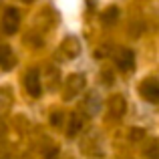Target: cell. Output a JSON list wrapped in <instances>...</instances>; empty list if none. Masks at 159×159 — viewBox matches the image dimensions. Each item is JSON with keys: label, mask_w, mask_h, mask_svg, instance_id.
<instances>
[{"label": "cell", "mask_w": 159, "mask_h": 159, "mask_svg": "<svg viewBox=\"0 0 159 159\" xmlns=\"http://www.w3.org/2000/svg\"><path fill=\"white\" fill-rule=\"evenodd\" d=\"M145 157L147 159H159V143L155 139L149 143V147L145 149Z\"/></svg>", "instance_id": "cell-12"}, {"label": "cell", "mask_w": 159, "mask_h": 159, "mask_svg": "<svg viewBox=\"0 0 159 159\" xmlns=\"http://www.w3.org/2000/svg\"><path fill=\"white\" fill-rule=\"evenodd\" d=\"M61 51L66 58H75L79 54V51H81V44H79V40L75 39V36H66V40L62 43Z\"/></svg>", "instance_id": "cell-7"}, {"label": "cell", "mask_w": 159, "mask_h": 159, "mask_svg": "<svg viewBox=\"0 0 159 159\" xmlns=\"http://www.w3.org/2000/svg\"><path fill=\"white\" fill-rule=\"evenodd\" d=\"M24 87H26L30 97H39L43 93V85H40V73L36 69H30L24 77Z\"/></svg>", "instance_id": "cell-5"}, {"label": "cell", "mask_w": 159, "mask_h": 159, "mask_svg": "<svg viewBox=\"0 0 159 159\" xmlns=\"http://www.w3.org/2000/svg\"><path fill=\"white\" fill-rule=\"evenodd\" d=\"M99 109H101V97H99L97 93H89V97H87V101H85V111L93 117V115L99 113Z\"/></svg>", "instance_id": "cell-10"}, {"label": "cell", "mask_w": 159, "mask_h": 159, "mask_svg": "<svg viewBox=\"0 0 159 159\" xmlns=\"http://www.w3.org/2000/svg\"><path fill=\"white\" fill-rule=\"evenodd\" d=\"M0 159H8V157H0Z\"/></svg>", "instance_id": "cell-16"}, {"label": "cell", "mask_w": 159, "mask_h": 159, "mask_svg": "<svg viewBox=\"0 0 159 159\" xmlns=\"http://www.w3.org/2000/svg\"><path fill=\"white\" fill-rule=\"evenodd\" d=\"M83 129V117L79 113H70L69 117V127H66V135L69 137H75L79 131Z\"/></svg>", "instance_id": "cell-9"}, {"label": "cell", "mask_w": 159, "mask_h": 159, "mask_svg": "<svg viewBox=\"0 0 159 159\" xmlns=\"http://www.w3.org/2000/svg\"><path fill=\"white\" fill-rule=\"evenodd\" d=\"M139 93L145 101L149 103H159V81L157 79H145L139 87Z\"/></svg>", "instance_id": "cell-3"}, {"label": "cell", "mask_w": 159, "mask_h": 159, "mask_svg": "<svg viewBox=\"0 0 159 159\" xmlns=\"http://www.w3.org/2000/svg\"><path fill=\"white\" fill-rule=\"evenodd\" d=\"M20 2H26V4H30V2H34V0H20Z\"/></svg>", "instance_id": "cell-15"}, {"label": "cell", "mask_w": 159, "mask_h": 159, "mask_svg": "<svg viewBox=\"0 0 159 159\" xmlns=\"http://www.w3.org/2000/svg\"><path fill=\"white\" fill-rule=\"evenodd\" d=\"M131 137H133V139H139V137H143V131H141V129H133Z\"/></svg>", "instance_id": "cell-14"}, {"label": "cell", "mask_w": 159, "mask_h": 159, "mask_svg": "<svg viewBox=\"0 0 159 159\" xmlns=\"http://www.w3.org/2000/svg\"><path fill=\"white\" fill-rule=\"evenodd\" d=\"M18 26H20V12L16 8H6L2 16V30L6 34H14V32H18Z\"/></svg>", "instance_id": "cell-2"}, {"label": "cell", "mask_w": 159, "mask_h": 159, "mask_svg": "<svg viewBox=\"0 0 159 159\" xmlns=\"http://www.w3.org/2000/svg\"><path fill=\"white\" fill-rule=\"evenodd\" d=\"M61 121H62V113H52V115H51V123L54 125V127H58Z\"/></svg>", "instance_id": "cell-13"}, {"label": "cell", "mask_w": 159, "mask_h": 159, "mask_svg": "<svg viewBox=\"0 0 159 159\" xmlns=\"http://www.w3.org/2000/svg\"><path fill=\"white\" fill-rule=\"evenodd\" d=\"M109 109H111V115L113 117H123L125 113V99L121 97V95H115V97H111V101H109Z\"/></svg>", "instance_id": "cell-8"}, {"label": "cell", "mask_w": 159, "mask_h": 159, "mask_svg": "<svg viewBox=\"0 0 159 159\" xmlns=\"http://www.w3.org/2000/svg\"><path fill=\"white\" fill-rule=\"evenodd\" d=\"M85 75H70L69 79H66L65 83V93H62V97H65V101H73V99H77L79 95L83 93V89H85Z\"/></svg>", "instance_id": "cell-1"}, {"label": "cell", "mask_w": 159, "mask_h": 159, "mask_svg": "<svg viewBox=\"0 0 159 159\" xmlns=\"http://www.w3.org/2000/svg\"><path fill=\"white\" fill-rule=\"evenodd\" d=\"M115 65L121 73H127L135 66V52L129 51V48H119L115 54Z\"/></svg>", "instance_id": "cell-4"}, {"label": "cell", "mask_w": 159, "mask_h": 159, "mask_svg": "<svg viewBox=\"0 0 159 159\" xmlns=\"http://www.w3.org/2000/svg\"><path fill=\"white\" fill-rule=\"evenodd\" d=\"M117 16H119V8H115V6H109L107 10L101 14V18H103V24H107V26L115 24V22H117Z\"/></svg>", "instance_id": "cell-11"}, {"label": "cell", "mask_w": 159, "mask_h": 159, "mask_svg": "<svg viewBox=\"0 0 159 159\" xmlns=\"http://www.w3.org/2000/svg\"><path fill=\"white\" fill-rule=\"evenodd\" d=\"M14 65H16L14 51H12L8 44H2V47H0V69L2 70H12Z\"/></svg>", "instance_id": "cell-6"}]
</instances>
